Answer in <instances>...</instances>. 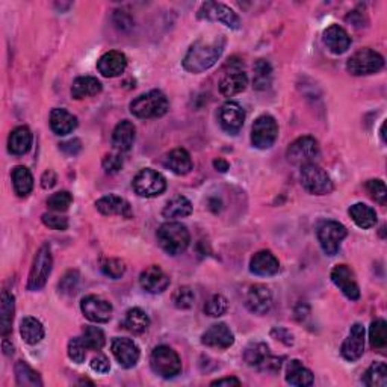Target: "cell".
Instances as JSON below:
<instances>
[{
	"label": "cell",
	"instance_id": "2e32d148",
	"mask_svg": "<svg viewBox=\"0 0 387 387\" xmlns=\"http://www.w3.org/2000/svg\"><path fill=\"white\" fill-rule=\"evenodd\" d=\"M110 349H113V354L117 362L120 363V366L124 369L133 368L139 360L141 351L138 345L132 339L115 338L113 340V345H110Z\"/></svg>",
	"mask_w": 387,
	"mask_h": 387
},
{
	"label": "cell",
	"instance_id": "f6af8a7d",
	"mask_svg": "<svg viewBox=\"0 0 387 387\" xmlns=\"http://www.w3.org/2000/svg\"><path fill=\"white\" fill-rule=\"evenodd\" d=\"M73 203V196L69 191H59L51 194L47 200L49 209L54 212H65Z\"/></svg>",
	"mask_w": 387,
	"mask_h": 387
},
{
	"label": "cell",
	"instance_id": "c3c4849f",
	"mask_svg": "<svg viewBox=\"0 0 387 387\" xmlns=\"http://www.w3.org/2000/svg\"><path fill=\"white\" fill-rule=\"evenodd\" d=\"M69 357L74 362V363H84L86 359V347L84 344V340L82 338H73L69 342Z\"/></svg>",
	"mask_w": 387,
	"mask_h": 387
},
{
	"label": "cell",
	"instance_id": "7c38bea8",
	"mask_svg": "<svg viewBox=\"0 0 387 387\" xmlns=\"http://www.w3.org/2000/svg\"><path fill=\"white\" fill-rule=\"evenodd\" d=\"M288 161L296 167H304L307 163H315L319 156V144L315 138L301 137L295 139L288 148Z\"/></svg>",
	"mask_w": 387,
	"mask_h": 387
},
{
	"label": "cell",
	"instance_id": "44dd1931",
	"mask_svg": "<svg viewBox=\"0 0 387 387\" xmlns=\"http://www.w3.org/2000/svg\"><path fill=\"white\" fill-rule=\"evenodd\" d=\"M128 69V58L121 51H108L97 61V70L105 78H118Z\"/></svg>",
	"mask_w": 387,
	"mask_h": 387
},
{
	"label": "cell",
	"instance_id": "1f68e13d",
	"mask_svg": "<svg viewBox=\"0 0 387 387\" xmlns=\"http://www.w3.org/2000/svg\"><path fill=\"white\" fill-rule=\"evenodd\" d=\"M286 382L290 386L307 387L314 384V374L300 360H290L286 368Z\"/></svg>",
	"mask_w": 387,
	"mask_h": 387
},
{
	"label": "cell",
	"instance_id": "3957f363",
	"mask_svg": "<svg viewBox=\"0 0 387 387\" xmlns=\"http://www.w3.org/2000/svg\"><path fill=\"white\" fill-rule=\"evenodd\" d=\"M169 109L168 99L159 89L141 94L130 103V113L138 118H159Z\"/></svg>",
	"mask_w": 387,
	"mask_h": 387
},
{
	"label": "cell",
	"instance_id": "74e56055",
	"mask_svg": "<svg viewBox=\"0 0 387 387\" xmlns=\"http://www.w3.org/2000/svg\"><path fill=\"white\" fill-rule=\"evenodd\" d=\"M14 310H16V300L14 296L3 290L2 294V306H0V330L6 338L12 330V321H14Z\"/></svg>",
	"mask_w": 387,
	"mask_h": 387
},
{
	"label": "cell",
	"instance_id": "db71d44e",
	"mask_svg": "<svg viewBox=\"0 0 387 387\" xmlns=\"http://www.w3.org/2000/svg\"><path fill=\"white\" fill-rule=\"evenodd\" d=\"M91 368H93V371L99 372V374H106V372L110 371L109 359H108L106 355H103V354H97L95 357H93Z\"/></svg>",
	"mask_w": 387,
	"mask_h": 387
},
{
	"label": "cell",
	"instance_id": "e575fe53",
	"mask_svg": "<svg viewBox=\"0 0 387 387\" xmlns=\"http://www.w3.org/2000/svg\"><path fill=\"white\" fill-rule=\"evenodd\" d=\"M12 185L14 191L19 197H27L34 188V176L31 169L25 165H17L12 169Z\"/></svg>",
	"mask_w": 387,
	"mask_h": 387
},
{
	"label": "cell",
	"instance_id": "7bdbcfd3",
	"mask_svg": "<svg viewBox=\"0 0 387 387\" xmlns=\"http://www.w3.org/2000/svg\"><path fill=\"white\" fill-rule=\"evenodd\" d=\"M272 78L271 64L266 59H259L255 64V86L257 89H265L270 86Z\"/></svg>",
	"mask_w": 387,
	"mask_h": 387
},
{
	"label": "cell",
	"instance_id": "d6986e66",
	"mask_svg": "<svg viewBox=\"0 0 387 387\" xmlns=\"http://www.w3.org/2000/svg\"><path fill=\"white\" fill-rule=\"evenodd\" d=\"M245 304L253 314L266 315L272 307V292L265 285H253L247 292Z\"/></svg>",
	"mask_w": 387,
	"mask_h": 387
},
{
	"label": "cell",
	"instance_id": "d590c367",
	"mask_svg": "<svg viewBox=\"0 0 387 387\" xmlns=\"http://www.w3.org/2000/svg\"><path fill=\"white\" fill-rule=\"evenodd\" d=\"M20 334L27 345H36L44 339V327L36 318L27 316L20 324Z\"/></svg>",
	"mask_w": 387,
	"mask_h": 387
},
{
	"label": "cell",
	"instance_id": "4fadbf2b",
	"mask_svg": "<svg viewBox=\"0 0 387 387\" xmlns=\"http://www.w3.org/2000/svg\"><path fill=\"white\" fill-rule=\"evenodd\" d=\"M198 17L209 20V21H220L224 26L230 29H239L241 27V19L237 14L228 8L224 3L218 2H206L202 5V8L198 10Z\"/></svg>",
	"mask_w": 387,
	"mask_h": 387
},
{
	"label": "cell",
	"instance_id": "ee69618b",
	"mask_svg": "<svg viewBox=\"0 0 387 387\" xmlns=\"http://www.w3.org/2000/svg\"><path fill=\"white\" fill-rule=\"evenodd\" d=\"M227 310H228V301L226 296H222L220 294L211 296L204 304V314L211 318H220L222 315H226Z\"/></svg>",
	"mask_w": 387,
	"mask_h": 387
},
{
	"label": "cell",
	"instance_id": "7402d4cb",
	"mask_svg": "<svg viewBox=\"0 0 387 387\" xmlns=\"http://www.w3.org/2000/svg\"><path fill=\"white\" fill-rule=\"evenodd\" d=\"M202 342L206 347L227 349L235 344V336L232 330H230L224 322H220V324H213L203 333Z\"/></svg>",
	"mask_w": 387,
	"mask_h": 387
},
{
	"label": "cell",
	"instance_id": "7a4b0ae2",
	"mask_svg": "<svg viewBox=\"0 0 387 387\" xmlns=\"http://www.w3.org/2000/svg\"><path fill=\"white\" fill-rule=\"evenodd\" d=\"M158 242L162 250L169 256H178L189 247V230L182 222L169 221L162 224L158 230Z\"/></svg>",
	"mask_w": 387,
	"mask_h": 387
},
{
	"label": "cell",
	"instance_id": "9c48e42d",
	"mask_svg": "<svg viewBox=\"0 0 387 387\" xmlns=\"http://www.w3.org/2000/svg\"><path fill=\"white\" fill-rule=\"evenodd\" d=\"M244 359L248 363V366L256 368L263 372H277L281 366V359L272 357L270 347L262 342H256L245 348Z\"/></svg>",
	"mask_w": 387,
	"mask_h": 387
},
{
	"label": "cell",
	"instance_id": "f907efd6",
	"mask_svg": "<svg viewBox=\"0 0 387 387\" xmlns=\"http://www.w3.org/2000/svg\"><path fill=\"white\" fill-rule=\"evenodd\" d=\"M41 220L44 222V226H47L49 228L54 230H59V232H64V230L69 228V220L65 217H61V215L44 213Z\"/></svg>",
	"mask_w": 387,
	"mask_h": 387
},
{
	"label": "cell",
	"instance_id": "30bf717a",
	"mask_svg": "<svg viewBox=\"0 0 387 387\" xmlns=\"http://www.w3.org/2000/svg\"><path fill=\"white\" fill-rule=\"evenodd\" d=\"M348 235L344 224L338 221H324L318 227V241L327 256L338 255L342 241Z\"/></svg>",
	"mask_w": 387,
	"mask_h": 387
},
{
	"label": "cell",
	"instance_id": "ac0fdd59",
	"mask_svg": "<svg viewBox=\"0 0 387 387\" xmlns=\"http://www.w3.org/2000/svg\"><path fill=\"white\" fill-rule=\"evenodd\" d=\"M139 285L148 294H162L169 286V277L159 265H152L141 272Z\"/></svg>",
	"mask_w": 387,
	"mask_h": 387
},
{
	"label": "cell",
	"instance_id": "680465c9",
	"mask_svg": "<svg viewBox=\"0 0 387 387\" xmlns=\"http://www.w3.org/2000/svg\"><path fill=\"white\" fill-rule=\"evenodd\" d=\"M213 167H215V169L220 171V173H226V171L230 168L228 162L226 159H215L213 161Z\"/></svg>",
	"mask_w": 387,
	"mask_h": 387
},
{
	"label": "cell",
	"instance_id": "e0dca14e",
	"mask_svg": "<svg viewBox=\"0 0 387 387\" xmlns=\"http://www.w3.org/2000/svg\"><path fill=\"white\" fill-rule=\"evenodd\" d=\"M218 121L221 128L227 133L236 135L237 132L242 129L245 121V110L241 108L239 103L236 102H227L226 105H222L218 114Z\"/></svg>",
	"mask_w": 387,
	"mask_h": 387
},
{
	"label": "cell",
	"instance_id": "d6a6232c",
	"mask_svg": "<svg viewBox=\"0 0 387 387\" xmlns=\"http://www.w3.org/2000/svg\"><path fill=\"white\" fill-rule=\"evenodd\" d=\"M349 217L360 228H372L377 224V213L371 206L364 203H355L349 207Z\"/></svg>",
	"mask_w": 387,
	"mask_h": 387
},
{
	"label": "cell",
	"instance_id": "4dcf8cb0",
	"mask_svg": "<svg viewBox=\"0 0 387 387\" xmlns=\"http://www.w3.org/2000/svg\"><path fill=\"white\" fill-rule=\"evenodd\" d=\"M102 93V82L93 76H80L73 82L71 97L76 100L95 97Z\"/></svg>",
	"mask_w": 387,
	"mask_h": 387
},
{
	"label": "cell",
	"instance_id": "60d3db41",
	"mask_svg": "<svg viewBox=\"0 0 387 387\" xmlns=\"http://www.w3.org/2000/svg\"><path fill=\"white\" fill-rule=\"evenodd\" d=\"M82 340L88 349H94V351H100L106 344L105 333L99 327H85L84 333H82Z\"/></svg>",
	"mask_w": 387,
	"mask_h": 387
},
{
	"label": "cell",
	"instance_id": "bcb514c9",
	"mask_svg": "<svg viewBox=\"0 0 387 387\" xmlns=\"http://www.w3.org/2000/svg\"><path fill=\"white\" fill-rule=\"evenodd\" d=\"M194 301H196V295H194V290L189 286L178 288L173 294V304L180 310L191 309Z\"/></svg>",
	"mask_w": 387,
	"mask_h": 387
},
{
	"label": "cell",
	"instance_id": "6f0895ef",
	"mask_svg": "<svg viewBox=\"0 0 387 387\" xmlns=\"http://www.w3.org/2000/svg\"><path fill=\"white\" fill-rule=\"evenodd\" d=\"M211 386H228V387H239L241 386V382L237 378L235 377H227V378H220V379H215V382H212Z\"/></svg>",
	"mask_w": 387,
	"mask_h": 387
},
{
	"label": "cell",
	"instance_id": "603a6c76",
	"mask_svg": "<svg viewBox=\"0 0 387 387\" xmlns=\"http://www.w3.org/2000/svg\"><path fill=\"white\" fill-rule=\"evenodd\" d=\"M324 44L331 54L342 55L351 46V36L342 26L331 25L324 32Z\"/></svg>",
	"mask_w": 387,
	"mask_h": 387
},
{
	"label": "cell",
	"instance_id": "5bb4252c",
	"mask_svg": "<svg viewBox=\"0 0 387 387\" xmlns=\"http://www.w3.org/2000/svg\"><path fill=\"white\" fill-rule=\"evenodd\" d=\"M80 310L88 321L95 324H105L113 318V306L110 303L97 295H88L80 303Z\"/></svg>",
	"mask_w": 387,
	"mask_h": 387
},
{
	"label": "cell",
	"instance_id": "91938a15",
	"mask_svg": "<svg viewBox=\"0 0 387 387\" xmlns=\"http://www.w3.org/2000/svg\"><path fill=\"white\" fill-rule=\"evenodd\" d=\"M3 351H5V354H8V355L14 353V347L12 345L10 347L8 339H3Z\"/></svg>",
	"mask_w": 387,
	"mask_h": 387
},
{
	"label": "cell",
	"instance_id": "484cf974",
	"mask_svg": "<svg viewBox=\"0 0 387 387\" xmlns=\"http://www.w3.org/2000/svg\"><path fill=\"white\" fill-rule=\"evenodd\" d=\"M135 135L137 129L133 123L128 120L120 121L113 132V147L117 152H129L133 143H135Z\"/></svg>",
	"mask_w": 387,
	"mask_h": 387
},
{
	"label": "cell",
	"instance_id": "6da1fadb",
	"mask_svg": "<svg viewBox=\"0 0 387 387\" xmlns=\"http://www.w3.org/2000/svg\"><path fill=\"white\" fill-rule=\"evenodd\" d=\"M226 40L221 35L212 38H200L189 47L183 59V69L192 74L203 73L217 64L224 50Z\"/></svg>",
	"mask_w": 387,
	"mask_h": 387
},
{
	"label": "cell",
	"instance_id": "cb8c5ba5",
	"mask_svg": "<svg viewBox=\"0 0 387 387\" xmlns=\"http://www.w3.org/2000/svg\"><path fill=\"white\" fill-rule=\"evenodd\" d=\"M250 271L256 275H262V277L275 275L280 271L279 259L268 250L257 251L250 260Z\"/></svg>",
	"mask_w": 387,
	"mask_h": 387
},
{
	"label": "cell",
	"instance_id": "ba28073f",
	"mask_svg": "<svg viewBox=\"0 0 387 387\" xmlns=\"http://www.w3.org/2000/svg\"><path fill=\"white\" fill-rule=\"evenodd\" d=\"M132 186L139 197L153 198L165 192L167 180L158 171L152 168H144L133 178Z\"/></svg>",
	"mask_w": 387,
	"mask_h": 387
},
{
	"label": "cell",
	"instance_id": "f546056e",
	"mask_svg": "<svg viewBox=\"0 0 387 387\" xmlns=\"http://www.w3.org/2000/svg\"><path fill=\"white\" fill-rule=\"evenodd\" d=\"M32 147V132L26 126H19V128L11 132L8 138V150L16 156L26 154Z\"/></svg>",
	"mask_w": 387,
	"mask_h": 387
},
{
	"label": "cell",
	"instance_id": "8992f818",
	"mask_svg": "<svg viewBox=\"0 0 387 387\" xmlns=\"http://www.w3.org/2000/svg\"><path fill=\"white\" fill-rule=\"evenodd\" d=\"M51 266H54V257H51L50 247L46 244L36 251L31 272H29L27 289L35 292V290H40L46 286L47 279L51 272Z\"/></svg>",
	"mask_w": 387,
	"mask_h": 387
},
{
	"label": "cell",
	"instance_id": "277c9868",
	"mask_svg": "<svg viewBox=\"0 0 387 387\" xmlns=\"http://www.w3.org/2000/svg\"><path fill=\"white\" fill-rule=\"evenodd\" d=\"M150 366L156 375L162 378H174L176 375L180 374L182 362L173 348L161 345L156 347L152 351Z\"/></svg>",
	"mask_w": 387,
	"mask_h": 387
},
{
	"label": "cell",
	"instance_id": "8fae6325",
	"mask_svg": "<svg viewBox=\"0 0 387 387\" xmlns=\"http://www.w3.org/2000/svg\"><path fill=\"white\" fill-rule=\"evenodd\" d=\"M279 137V126L271 115H260L253 124L251 144L259 150L271 148Z\"/></svg>",
	"mask_w": 387,
	"mask_h": 387
},
{
	"label": "cell",
	"instance_id": "ffe728a7",
	"mask_svg": "<svg viewBox=\"0 0 387 387\" xmlns=\"http://www.w3.org/2000/svg\"><path fill=\"white\" fill-rule=\"evenodd\" d=\"M364 353V327L362 324H354L349 330L348 338L344 340L340 348V354L348 362L359 360Z\"/></svg>",
	"mask_w": 387,
	"mask_h": 387
},
{
	"label": "cell",
	"instance_id": "681fc988",
	"mask_svg": "<svg viewBox=\"0 0 387 387\" xmlns=\"http://www.w3.org/2000/svg\"><path fill=\"white\" fill-rule=\"evenodd\" d=\"M102 271L105 272L110 279H121L126 272V265L120 259H106L102 263Z\"/></svg>",
	"mask_w": 387,
	"mask_h": 387
},
{
	"label": "cell",
	"instance_id": "f35d334b",
	"mask_svg": "<svg viewBox=\"0 0 387 387\" xmlns=\"http://www.w3.org/2000/svg\"><path fill=\"white\" fill-rule=\"evenodd\" d=\"M16 379L19 386L25 387H41L43 382L38 372H35L29 364L23 360L16 363Z\"/></svg>",
	"mask_w": 387,
	"mask_h": 387
},
{
	"label": "cell",
	"instance_id": "f5cc1de1",
	"mask_svg": "<svg viewBox=\"0 0 387 387\" xmlns=\"http://www.w3.org/2000/svg\"><path fill=\"white\" fill-rule=\"evenodd\" d=\"M79 283V274L76 271H70L65 274V277L59 283V290L62 294H74Z\"/></svg>",
	"mask_w": 387,
	"mask_h": 387
},
{
	"label": "cell",
	"instance_id": "11a10c76",
	"mask_svg": "<svg viewBox=\"0 0 387 387\" xmlns=\"http://www.w3.org/2000/svg\"><path fill=\"white\" fill-rule=\"evenodd\" d=\"M59 150H62L65 154H69V156H74V154H78L80 150H82V143H80V139H70V141H67V143H62V144H59Z\"/></svg>",
	"mask_w": 387,
	"mask_h": 387
},
{
	"label": "cell",
	"instance_id": "f1b7e54d",
	"mask_svg": "<svg viewBox=\"0 0 387 387\" xmlns=\"http://www.w3.org/2000/svg\"><path fill=\"white\" fill-rule=\"evenodd\" d=\"M163 163L177 176H186L192 169L191 154L185 148H174V150H171L165 156V159H163Z\"/></svg>",
	"mask_w": 387,
	"mask_h": 387
},
{
	"label": "cell",
	"instance_id": "7dc6e473",
	"mask_svg": "<svg viewBox=\"0 0 387 387\" xmlns=\"http://www.w3.org/2000/svg\"><path fill=\"white\" fill-rule=\"evenodd\" d=\"M366 189L369 192L371 198L374 200V202H377L379 206L387 204V188L383 180H379V178H372V180H368Z\"/></svg>",
	"mask_w": 387,
	"mask_h": 387
},
{
	"label": "cell",
	"instance_id": "ab89813d",
	"mask_svg": "<svg viewBox=\"0 0 387 387\" xmlns=\"http://www.w3.org/2000/svg\"><path fill=\"white\" fill-rule=\"evenodd\" d=\"M363 383L368 387H387V366L383 362L372 363L364 372Z\"/></svg>",
	"mask_w": 387,
	"mask_h": 387
},
{
	"label": "cell",
	"instance_id": "9f6ffc18",
	"mask_svg": "<svg viewBox=\"0 0 387 387\" xmlns=\"http://www.w3.org/2000/svg\"><path fill=\"white\" fill-rule=\"evenodd\" d=\"M55 185H56V174L51 169L46 171V173H44L41 177V186L44 189H50V188H54Z\"/></svg>",
	"mask_w": 387,
	"mask_h": 387
},
{
	"label": "cell",
	"instance_id": "5b68a950",
	"mask_svg": "<svg viewBox=\"0 0 387 387\" xmlns=\"http://www.w3.org/2000/svg\"><path fill=\"white\" fill-rule=\"evenodd\" d=\"M384 67V58L372 49H362L348 59L347 70L353 76H368L378 73Z\"/></svg>",
	"mask_w": 387,
	"mask_h": 387
},
{
	"label": "cell",
	"instance_id": "836d02e7",
	"mask_svg": "<svg viewBox=\"0 0 387 387\" xmlns=\"http://www.w3.org/2000/svg\"><path fill=\"white\" fill-rule=\"evenodd\" d=\"M192 213V204L186 197L183 196H174L168 200L165 207H163L162 215L168 220H177V218H186Z\"/></svg>",
	"mask_w": 387,
	"mask_h": 387
},
{
	"label": "cell",
	"instance_id": "8d00e7d4",
	"mask_svg": "<svg viewBox=\"0 0 387 387\" xmlns=\"http://www.w3.org/2000/svg\"><path fill=\"white\" fill-rule=\"evenodd\" d=\"M123 325L126 330H129L133 334H143L150 327V318H148L144 310L133 307L126 314Z\"/></svg>",
	"mask_w": 387,
	"mask_h": 387
},
{
	"label": "cell",
	"instance_id": "816d5d0a",
	"mask_svg": "<svg viewBox=\"0 0 387 387\" xmlns=\"http://www.w3.org/2000/svg\"><path fill=\"white\" fill-rule=\"evenodd\" d=\"M102 165H103V169H105L106 173L115 174L123 168V158L120 154H114V153L106 154L105 158H103Z\"/></svg>",
	"mask_w": 387,
	"mask_h": 387
},
{
	"label": "cell",
	"instance_id": "83f0119b",
	"mask_svg": "<svg viewBox=\"0 0 387 387\" xmlns=\"http://www.w3.org/2000/svg\"><path fill=\"white\" fill-rule=\"evenodd\" d=\"M248 85L247 74L241 70L228 71L224 78L220 80V93L224 97H233L245 91Z\"/></svg>",
	"mask_w": 387,
	"mask_h": 387
},
{
	"label": "cell",
	"instance_id": "d4e9b609",
	"mask_svg": "<svg viewBox=\"0 0 387 387\" xmlns=\"http://www.w3.org/2000/svg\"><path fill=\"white\" fill-rule=\"evenodd\" d=\"M95 209L102 215H106V217L118 215V217L123 218H132V207L129 202H126L124 198L118 196H106L97 200Z\"/></svg>",
	"mask_w": 387,
	"mask_h": 387
},
{
	"label": "cell",
	"instance_id": "52a82bcc",
	"mask_svg": "<svg viewBox=\"0 0 387 387\" xmlns=\"http://www.w3.org/2000/svg\"><path fill=\"white\" fill-rule=\"evenodd\" d=\"M301 185L314 196H327L333 191V182L327 171L316 163H307L301 167Z\"/></svg>",
	"mask_w": 387,
	"mask_h": 387
},
{
	"label": "cell",
	"instance_id": "4316f807",
	"mask_svg": "<svg viewBox=\"0 0 387 387\" xmlns=\"http://www.w3.org/2000/svg\"><path fill=\"white\" fill-rule=\"evenodd\" d=\"M50 128L59 137L69 135L78 128V118L67 109L56 108L50 113Z\"/></svg>",
	"mask_w": 387,
	"mask_h": 387
},
{
	"label": "cell",
	"instance_id": "9a60e30c",
	"mask_svg": "<svg viewBox=\"0 0 387 387\" xmlns=\"http://www.w3.org/2000/svg\"><path fill=\"white\" fill-rule=\"evenodd\" d=\"M331 281L334 286L339 288V290L344 294L348 300L357 301L360 298V288L357 285L355 274L348 265H338L331 271Z\"/></svg>",
	"mask_w": 387,
	"mask_h": 387
},
{
	"label": "cell",
	"instance_id": "b9f144b4",
	"mask_svg": "<svg viewBox=\"0 0 387 387\" xmlns=\"http://www.w3.org/2000/svg\"><path fill=\"white\" fill-rule=\"evenodd\" d=\"M371 347L375 349H383L387 345V324L384 319H377L371 324L369 329Z\"/></svg>",
	"mask_w": 387,
	"mask_h": 387
}]
</instances>
